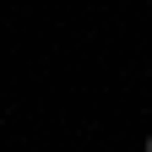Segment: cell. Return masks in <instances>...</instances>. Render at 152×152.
I'll use <instances>...</instances> for the list:
<instances>
[{
    "instance_id": "6da1fadb",
    "label": "cell",
    "mask_w": 152,
    "mask_h": 152,
    "mask_svg": "<svg viewBox=\"0 0 152 152\" xmlns=\"http://www.w3.org/2000/svg\"><path fill=\"white\" fill-rule=\"evenodd\" d=\"M147 152H152V130H147Z\"/></svg>"
},
{
    "instance_id": "7a4b0ae2",
    "label": "cell",
    "mask_w": 152,
    "mask_h": 152,
    "mask_svg": "<svg viewBox=\"0 0 152 152\" xmlns=\"http://www.w3.org/2000/svg\"><path fill=\"white\" fill-rule=\"evenodd\" d=\"M147 76H152V60H147Z\"/></svg>"
}]
</instances>
